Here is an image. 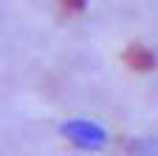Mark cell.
I'll use <instances>...</instances> for the list:
<instances>
[{
  "label": "cell",
  "mask_w": 158,
  "mask_h": 156,
  "mask_svg": "<svg viewBox=\"0 0 158 156\" xmlns=\"http://www.w3.org/2000/svg\"><path fill=\"white\" fill-rule=\"evenodd\" d=\"M124 63L133 68V71H152L155 68V54L141 46V43H133L127 51H124Z\"/></svg>",
  "instance_id": "6da1fadb"
},
{
  "label": "cell",
  "mask_w": 158,
  "mask_h": 156,
  "mask_svg": "<svg viewBox=\"0 0 158 156\" xmlns=\"http://www.w3.org/2000/svg\"><path fill=\"white\" fill-rule=\"evenodd\" d=\"M68 131H71L68 136L73 142H79V145H99V142H102V133H99V128H93V125L79 122V125H71Z\"/></svg>",
  "instance_id": "7a4b0ae2"
},
{
  "label": "cell",
  "mask_w": 158,
  "mask_h": 156,
  "mask_svg": "<svg viewBox=\"0 0 158 156\" xmlns=\"http://www.w3.org/2000/svg\"><path fill=\"white\" fill-rule=\"evenodd\" d=\"M59 6H62L68 14H76V11H82L85 6V0H59Z\"/></svg>",
  "instance_id": "3957f363"
}]
</instances>
